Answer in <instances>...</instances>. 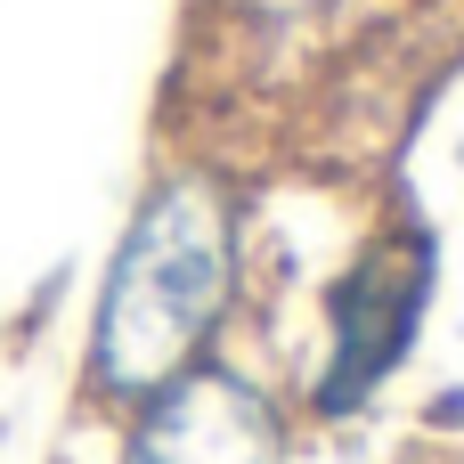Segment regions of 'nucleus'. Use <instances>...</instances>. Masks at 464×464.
Masks as SVG:
<instances>
[{
	"mask_svg": "<svg viewBox=\"0 0 464 464\" xmlns=\"http://www.w3.org/2000/svg\"><path fill=\"white\" fill-rule=\"evenodd\" d=\"M228 8H253V16H302V8H318V0H228Z\"/></svg>",
	"mask_w": 464,
	"mask_h": 464,
	"instance_id": "nucleus-4",
	"label": "nucleus"
},
{
	"mask_svg": "<svg viewBox=\"0 0 464 464\" xmlns=\"http://www.w3.org/2000/svg\"><path fill=\"white\" fill-rule=\"evenodd\" d=\"M424 294H432V253L416 237H392V245H367L351 261V277L334 285V343H326V367H318V416H343L359 408L416 343V318H424Z\"/></svg>",
	"mask_w": 464,
	"mask_h": 464,
	"instance_id": "nucleus-2",
	"label": "nucleus"
},
{
	"mask_svg": "<svg viewBox=\"0 0 464 464\" xmlns=\"http://www.w3.org/2000/svg\"><path fill=\"white\" fill-rule=\"evenodd\" d=\"M277 449H285V424L269 392L220 367H188L179 383L139 400L122 464H277Z\"/></svg>",
	"mask_w": 464,
	"mask_h": 464,
	"instance_id": "nucleus-3",
	"label": "nucleus"
},
{
	"mask_svg": "<svg viewBox=\"0 0 464 464\" xmlns=\"http://www.w3.org/2000/svg\"><path fill=\"white\" fill-rule=\"evenodd\" d=\"M237 302V196L212 171H171L122 228L90 326L98 400H155L179 383Z\"/></svg>",
	"mask_w": 464,
	"mask_h": 464,
	"instance_id": "nucleus-1",
	"label": "nucleus"
}]
</instances>
